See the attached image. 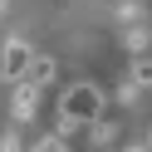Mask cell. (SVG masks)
I'll use <instances>...</instances> for the list:
<instances>
[{
  "label": "cell",
  "instance_id": "2",
  "mask_svg": "<svg viewBox=\"0 0 152 152\" xmlns=\"http://www.w3.org/2000/svg\"><path fill=\"white\" fill-rule=\"evenodd\" d=\"M30 64H34V49L25 39H10L5 49H0V79H5V83H20L25 74H30Z\"/></svg>",
  "mask_w": 152,
  "mask_h": 152
},
{
  "label": "cell",
  "instance_id": "4",
  "mask_svg": "<svg viewBox=\"0 0 152 152\" xmlns=\"http://www.w3.org/2000/svg\"><path fill=\"white\" fill-rule=\"evenodd\" d=\"M25 79H30L34 88H44V83L54 79V59H44V54H34V64H30V74H25Z\"/></svg>",
  "mask_w": 152,
  "mask_h": 152
},
{
  "label": "cell",
  "instance_id": "5",
  "mask_svg": "<svg viewBox=\"0 0 152 152\" xmlns=\"http://www.w3.org/2000/svg\"><path fill=\"white\" fill-rule=\"evenodd\" d=\"M132 83H152V54L132 64Z\"/></svg>",
  "mask_w": 152,
  "mask_h": 152
},
{
  "label": "cell",
  "instance_id": "3",
  "mask_svg": "<svg viewBox=\"0 0 152 152\" xmlns=\"http://www.w3.org/2000/svg\"><path fill=\"white\" fill-rule=\"evenodd\" d=\"M34 98H39V88H34L30 79H20V88H15V123H30L34 118Z\"/></svg>",
  "mask_w": 152,
  "mask_h": 152
},
{
  "label": "cell",
  "instance_id": "9",
  "mask_svg": "<svg viewBox=\"0 0 152 152\" xmlns=\"http://www.w3.org/2000/svg\"><path fill=\"white\" fill-rule=\"evenodd\" d=\"M147 152H152V142H147Z\"/></svg>",
  "mask_w": 152,
  "mask_h": 152
},
{
  "label": "cell",
  "instance_id": "7",
  "mask_svg": "<svg viewBox=\"0 0 152 152\" xmlns=\"http://www.w3.org/2000/svg\"><path fill=\"white\" fill-rule=\"evenodd\" d=\"M0 15H5V0H0Z\"/></svg>",
  "mask_w": 152,
  "mask_h": 152
},
{
  "label": "cell",
  "instance_id": "1",
  "mask_svg": "<svg viewBox=\"0 0 152 152\" xmlns=\"http://www.w3.org/2000/svg\"><path fill=\"white\" fill-rule=\"evenodd\" d=\"M98 113H103V93H98V83L79 79V83H69V88H64V98H59V123H64V128H88Z\"/></svg>",
  "mask_w": 152,
  "mask_h": 152
},
{
  "label": "cell",
  "instance_id": "8",
  "mask_svg": "<svg viewBox=\"0 0 152 152\" xmlns=\"http://www.w3.org/2000/svg\"><path fill=\"white\" fill-rule=\"evenodd\" d=\"M128 152H142V147H128Z\"/></svg>",
  "mask_w": 152,
  "mask_h": 152
},
{
  "label": "cell",
  "instance_id": "6",
  "mask_svg": "<svg viewBox=\"0 0 152 152\" xmlns=\"http://www.w3.org/2000/svg\"><path fill=\"white\" fill-rule=\"evenodd\" d=\"M34 152H64V137H44V142H39Z\"/></svg>",
  "mask_w": 152,
  "mask_h": 152
}]
</instances>
